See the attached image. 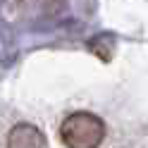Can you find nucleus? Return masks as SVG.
Returning a JSON list of instances; mask_svg holds the SVG:
<instances>
[{"label":"nucleus","instance_id":"nucleus-1","mask_svg":"<svg viewBox=\"0 0 148 148\" xmlns=\"http://www.w3.org/2000/svg\"><path fill=\"white\" fill-rule=\"evenodd\" d=\"M58 136L64 148H100L105 141V122L93 112H72L62 119Z\"/></svg>","mask_w":148,"mask_h":148},{"label":"nucleus","instance_id":"nucleus-2","mask_svg":"<svg viewBox=\"0 0 148 148\" xmlns=\"http://www.w3.org/2000/svg\"><path fill=\"white\" fill-rule=\"evenodd\" d=\"M45 136L36 124L19 122L10 129L7 134V148H43Z\"/></svg>","mask_w":148,"mask_h":148}]
</instances>
